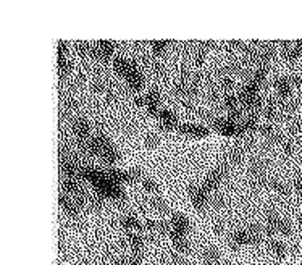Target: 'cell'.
<instances>
[{
	"label": "cell",
	"instance_id": "1",
	"mask_svg": "<svg viewBox=\"0 0 302 265\" xmlns=\"http://www.w3.org/2000/svg\"><path fill=\"white\" fill-rule=\"evenodd\" d=\"M228 170H230V165H228V163H221L220 167L215 168L212 173L205 178V181H204L202 186H204L210 194L215 193V191L220 188V184L225 181V178L228 175Z\"/></svg>",
	"mask_w": 302,
	"mask_h": 265
},
{
	"label": "cell",
	"instance_id": "2",
	"mask_svg": "<svg viewBox=\"0 0 302 265\" xmlns=\"http://www.w3.org/2000/svg\"><path fill=\"white\" fill-rule=\"evenodd\" d=\"M188 194L191 197V201H193V206L196 211H204L210 204L212 194L204 186H196V184H193V186L188 188Z\"/></svg>",
	"mask_w": 302,
	"mask_h": 265
},
{
	"label": "cell",
	"instance_id": "3",
	"mask_svg": "<svg viewBox=\"0 0 302 265\" xmlns=\"http://www.w3.org/2000/svg\"><path fill=\"white\" fill-rule=\"evenodd\" d=\"M171 223V231H170V238L171 239H178V238H188L189 233V218L183 213H173V217L170 220Z\"/></svg>",
	"mask_w": 302,
	"mask_h": 265
},
{
	"label": "cell",
	"instance_id": "4",
	"mask_svg": "<svg viewBox=\"0 0 302 265\" xmlns=\"http://www.w3.org/2000/svg\"><path fill=\"white\" fill-rule=\"evenodd\" d=\"M144 101H146V108H147V112H149L151 116H153V118H158V115H160V92L158 89H151L147 94L144 96Z\"/></svg>",
	"mask_w": 302,
	"mask_h": 265
},
{
	"label": "cell",
	"instance_id": "5",
	"mask_svg": "<svg viewBox=\"0 0 302 265\" xmlns=\"http://www.w3.org/2000/svg\"><path fill=\"white\" fill-rule=\"evenodd\" d=\"M113 47L115 46L112 41H99L96 46L91 47V53L99 60L108 61V58L112 57V53H113Z\"/></svg>",
	"mask_w": 302,
	"mask_h": 265
},
{
	"label": "cell",
	"instance_id": "6",
	"mask_svg": "<svg viewBox=\"0 0 302 265\" xmlns=\"http://www.w3.org/2000/svg\"><path fill=\"white\" fill-rule=\"evenodd\" d=\"M178 131L184 136L191 138H207L210 134V129L202 126V125H193V123H183V125L178 126Z\"/></svg>",
	"mask_w": 302,
	"mask_h": 265
},
{
	"label": "cell",
	"instance_id": "7",
	"mask_svg": "<svg viewBox=\"0 0 302 265\" xmlns=\"http://www.w3.org/2000/svg\"><path fill=\"white\" fill-rule=\"evenodd\" d=\"M58 204L61 206L63 212L68 215L70 218H78L79 213H81V209H79V206L75 202V199H73V197H70L68 194H65V193L60 194Z\"/></svg>",
	"mask_w": 302,
	"mask_h": 265
},
{
	"label": "cell",
	"instance_id": "8",
	"mask_svg": "<svg viewBox=\"0 0 302 265\" xmlns=\"http://www.w3.org/2000/svg\"><path fill=\"white\" fill-rule=\"evenodd\" d=\"M125 79H126L128 86H129V89L134 91V92H139L141 89L144 88V76H143V73H141V70L138 68L136 61H134L131 71L128 73V76Z\"/></svg>",
	"mask_w": 302,
	"mask_h": 265
},
{
	"label": "cell",
	"instance_id": "9",
	"mask_svg": "<svg viewBox=\"0 0 302 265\" xmlns=\"http://www.w3.org/2000/svg\"><path fill=\"white\" fill-rule=\"evenodd\" d=\"M158 120H160V128L163 131H173V129H178V126H180L178 125V116L171 110L163 108L158 115Z\"/></svg>",
	"mask_w": 302,
	"mask_h": 265
},
{
	"label": "cell",
	"instance_id": "10",
	"mask_svg": "<svg viewBox=\"0 0 302 265\" xmlns=\"http://www.w3.org/2000/svg\"><path fill=\"white\" fill-rule=\"evenodd\" d=\"M275 91L278 94L280 101H286L291 96V91H293V81L291 78L288 76H281L275 81Z\"/></svg>",
	"mask_w": 302,
	"mask_h": 265
},
{
	"label": "cell",
	"instance_id": "11",
	"mask_svg": "<svg viewBox=\"0 0 302 265\" xmlns=\"http://www.w3.org/2000/svg\"><path fill=\"white\" fill-rule=\"evenodd\" d=\"M230 244L233 249H239L243 246H251V236L248 228H239V230L233 231V235L230 238Z\"/></svg>",
	"mask_w": 302,
	"mask_h": 265
},
{
	"label": "cell",
	"instance_id": "12",
	"mask_svg": "<svg viewBox=\"0 0 302 265\" xmlns=\"http://www.w3.org/2000/svg\"><path fill=\"white\" fill-rule=\"evenodd\" d=\"M73 133L78 138V141H88L91 136V125L86 118H78L73 123Z\"/></svg>",
	"mask_w": 302,
	"mask_h": 265
},
{
	"label": "cell",
	"instance_id": "13",
	"mask_svg": "<svg viewBox=\"0 0 302 265\" xmlns=\"http://www.w3.org/2000/svg\"><path fill=\"white\" fill-rule=\"evenodd\" d=\"M128 246L133 254H141L144 248V236L143 233H128Z\"/></svg>",
	"mask_w": 302,
	"mask_h": 265
},
{
	"label": "cell",
	"instance_id": "14",
	"mask_svg": "<svg viewBox=\"0 0 302 265\" xmlns=\"http://www.w3.org/2000/svg\"><path fill=\"white\" fill-rule=\"evenodd\" d=\"M258 131L262 133V136L268 141V143H272V144H281L283 143V138H281V134L276 131V128H273L270 123H267V125H263L260 126V129Z\"/></svg>",
	"mask_w": 302,
	"mask_h": 265
},
{
	"label": "cell",
	"instance_id": "15",
	"mask_svg": "<svg viewBox=\"0 0 302 265\" xmlns=\"http://www.w3.org/2000/svg\"><path fill=\"white\" fill-rule=\"evenodd\" d=\"M133 65H134L133 60H126V58H123V57H116L113 60V70H115V73H116V75L123 76V78L128 76V73L131 71Z\"/></svg>",
	"mask_w": 302,
	"mask_h": 265
},
{
	"label": "cell",
	"instance_id": "16",
	"mask_svg": "<svg viewBox=\"0 0 302 265\" xmlns=\"http://www.w3.org/2000/svg\"><path fill=\"white\" fill-rule=\"evenodd\" d=\"M101 159H102V162L105 163V165H115L120 160V152H118V149H116V147L112 143H110L105 147V149L102 151Z\"/></svg>",
	"mask_w": 302,
	"mask_h": 265
},
{
	"label": "cell",
	"instance_id": "17",
	"mask_svg": "<svg viewBox=\"0 0 302 265\" xmlns=\"http://www.w3.org/2000/svg\"><path fill=\"white\" fill-rule=\"evenodd\" d=\"M121 226H123V230H126L128 233L143 231V223H139V220L134 217V215H125V217L121 218Z\"/></svg>",
	"mask_w": 302,
	"mask_h": 265
},
{
	"label": "cell",
	"instance_id": "18",
	"mask_svg": "<svg viewBox=\"0 0 302 265\" xmlns=\"http://www.w3.org/2000/svg\"><path fill=\"white\" fill-rule=\"evenodd\" d=\"M268 251L272 252V256L276 259V261H283L288 254V248L283 241H276V239H272L268 243Z\"/></svg>",
	"mask_w": 302,
	"mask_h": 265
},
{
	"label": "cell",
	"instance_id": "19",
	"mask_svg": "<svg viewBox=\"0 0 302 265\" xmlns=\"http://www.w3.org/2000/svg\"><path fill=\"white\" fill-rule=\"evenodd\" d=\"M278 107H280V102L275 101V99H268L267 102H265L263 106V116L267 118L268 121H272L276 118V115H278Z\"/></svg>",
	"mask_w": 302,
	"mask_h": 265
},
{
	"label": "cell",
	"instance_id": "20",
	"mask_svg": "<svg viewBox=\"0 0 302 265\" xmlns=\"http://www.w3.org/2000/svg\"><path fill=\"white\" fill-rule=\"evenodd\" d=\"M202 259H204V265H221L218 251L212 248V246H208V248L204 249V252H202Z\"/></svg>",
	"mask_w": 302,
	"mask_h": 265
},
{
	"label": "cell",
	"instance_id": "21",
	"mask_svg": "<svg viewBox=\"0 0 302 265\" xmlns=\"http://www.w3.org/2000/svg\"><path fill=\"white\" fill-rule=\"evenodd\" d=\"M223 106H225V108L228 110V112H234V110L241 108V104H239V99H238V96H234V94H228V96H225V99H223Z\"/></svg>",
	"mask_w": 302,
	"mask_h": 265
},
{
	"label": "cell",
	"instance_id": "22",
	"mask_svg": "<svg viewBox=\"0 0 302 265\" xmlns=\"http://www.w3.org/2000/svg\"><path fill=\"white\" fill-rule=\"evenodd\" d=\"M268 186L272 188L275 193H278L281 196H288L289 194V186L286 183L280 181V180H268Z\"/></svg>",
	"mask_w": 302,
	"mask_h": 265
},
{
	"label": "cell",
	"instance_id": "23",
	"mask_svg": "<svg viewBox=\"0 0 302 265\" xmlns=\"http://www.w3.org/2000/svg\"><path fill=\"white\" fill-rule=\"evenodd\" d=\"M171 241H173V248L180 254H188L191 251V244L188 241V238H178V239H171Z\"/></svg>",
	"mask_w": 302,
	"mask_h": 265
},
{
	"label": "cell",
	"instance_id": "24",
	"mask_svg": "<svg viewBox=\"0 0 302 265\" xmlns=\"http://www.w3.org/2000/svg\"><path fill=\"white\" fill-rule=\"evenodd\" d=\"M265 79H267V68L260 66V68H258V70L254 73V75H252L251 81L254 83V84H257L258 88H262V86L265 84Z\"/></svg>",
	"mask_w": 302,
	"mask_h": 265
},
{
	"label": "cell",
	"instance_id": "25",
	"mask_svg": "<svg viewBox=\"0 0 302 265\" xmlns=\"http://www.w3.org/2000/svg\"><path fill=\"white\" fill-rule=\"evenodd\" d=\"M151 204H152V209L155 212H160V213L168 212V206H166V202L162 199V197H153V199L151 201Z\"/></svg>",
	"mask_w": 302,
	"mask_h": 265
},
{
	"label": "cell",
	"instance_id": "26",
	"mask_svg": "<svg viewBox=\"0 0 302 265\" xmlns=\"http://www.w3.org/2000/svg\"><path fill=\"white\" fill-rule=\"evenodd\" d=\"M278 235H283V236H291L293 235V226L289 223L288 220H280L278 223Z\"/></svg>",
	"mask_w": 302,
	"mask_h": 265
},
{
	"label": "cell",
	"instance_id": "27",
	"mask_svg": "<svg viewBox=\"0 0 302 265\" xmlns=\"http://www.w3.org/2000/svg\"><path fill=\"white\" fill-rule=\"evenodd\" d=\"M170 46V41H155L152 44V51H153V55L158 57V55H162L165 52V49Z\"/></svg>",
	"mask_w": 302,
	"mask_h": 265
},
{
	"label": "cell",
	"instance_id": "28",
	"mask_svg": "<svg viewBox=\"0 0 302 265\" xmlns=\"http://www.w3.org/2000/svg\"><path fill=\"white\" fill-rule=\"evenodd\" d=\"M103 202H105V197H102L101 194H97V193H94V194L89 197L91 207H92V209H97V211H99V209L103 207Z\"/></svg>",
	"mask_w": 302,
	"mask_h": 265
},
{
	"label": "cell",
	"instance_id": "29",
	"mask_svg": "<svg viewBox=\"0 0 302 265\" xmlns=\"http://www.w3.org/2000/svg\"><path fill=\"white\" fill-rule=\"evenodd\" d=\"M143 188L147 191V193H157L158 191V186H157V183L152 180V178H149V176H144L143 178Z\"/></svg>",
	"mask_w": 302,
	"mask_h": 265
},
{
	"label": "cell",
	"instance_id": "30",
	"mask_svg": "<svg viewBox=\"0 0 302 265\" xmlns=\"http://www.w3.org/2000/svg\"><path fill=\"white\" fill-rule=\"evenodd\" d=\"M144 144L149 147V149H155V147L160 144V138L157 136L155 133H149L146 136V141H144Z\"/></svg>",
	"mask_w": 302,
	"mask_h": 265
},
{
	"label": "cell",
	"instance_id": "31",
	"mask_svg": "<svg viewBox=\"0 0 302 265\" xmlns=\"http://www.w3.org/2000/svg\"><path fill=\"white\" fill-rule=\"evenodd\" d=\"M121 265H143V257H141V254H131L129 257H123Z\"/></svg>",
	"mask_w": 302,
	"mask_h": 265
},
{
	"label": "cell",
	"instance_id": "32",
	"mask_svg": "<svg viewBox=\"0 0 302 265\" xmlns=\"http://www.w3.org/2000/svg\"><path fill=\"white\" fill-rule=\"evenodd\" d=\"M281 146H283V151H285L286 156H293L294 154V143L291 139H283Z\"/></svg>",
	"mask_w": 302,
	"mask_h": 265
},
{
	"label": "cell",
	"instance_id": "33",
	"mask_svg": "<svg viewBox=\"0 0 302 265\" xmlns=\"http://www.w3.org/2000/svg\"><path fill=\"white\" fill-rule=\"evenodd\" d=\"M76 49H78V53L79 55H86V53H91V47L88 42H76Z\"/></svg>",
	"mask_w": 302,
	"mask_h": 265
},
{
	"label": "cell",
	"instance_id": "34",
	"mask_svg": "<svg viewBox=\"0 0 302 265\" xmlns=\"http://www.w3.org/2000/svg\"><path fill=\"white\" fill-rule=\"evenodd\" d=\"M294 189L298 191V194L302 196V175L298 176V178H296V180H294Z\"/></svg>",
	"mask_w": 302,
	"mask_h": 265
},
{
	"label": "cell",
	"instance_id": "35",
	"mask_svg": "<svg viewBox=\"0 0 302 265\" xmlns=\"http://www.w3.org/2000/svg\"><path fill=\"white\" fill-rule=\"evenodd\" d=\"M105 89H107V86H105V83H103V81H96V83H94V91L103 92Z\"/></svg>",
	"mask_w": 302,
	"mask_h": 265
},
{
	"label": "cell",
	"instance_id": "36",
	"mask_svg": "<svg viewBox=\"0 0 302 265\" xmlns=\"http://www.w3.org/2000/svg\"><path fill=\"white\" fill-rule=\"evenodd\" d=\"M134 104L139 107H146V101H144V96H136L134 97Z\"/></svg>",
	"mask_w": 302,
	"mask_h": 265
},
{
	"label": "cell",
	"instance_id": "37",
	"mask_svg": "<svg viewBox=\"0 0 302 265\" xmlns=\"http://www.w3.org/2000/svg\"><path fill=\"white\" fill-rule=\"evenodd\" d=\"M294 46H296V51H298V53H299V57L302 58V41H298Z\"/></svg>",
	"mask_w": 302,
	"mask_h": 265
},
{
	"label": "cell",
	"instance_id": "38",
	"mask_svg": "<svg viewBox=\"0 0 302 265\" xmlns=\"http://www.w3.org/2000/svg\"><path fill=\"white\" fill-rule=\"evenodd\" d=\"M299 131L302 133V125H299Z\"/></svg>",
	"mask_w": 302,
	"mask_h": 265
}]
</instances>
